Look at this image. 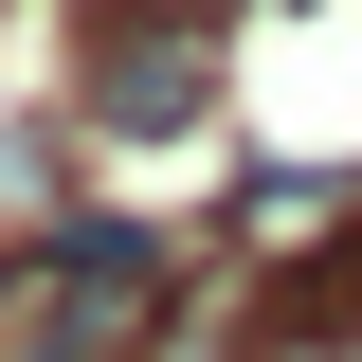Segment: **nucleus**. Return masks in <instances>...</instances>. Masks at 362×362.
I'll return each mask as SVG.
<instances>
[{
    "label": "nucleus",
    "mask_w": 362,
    "mask_h": 362,
    "mask_svg": "<svg viewBox=\"0 0 362 362\" xmlns=\"http://www.w3.org/2000/svg\"><path fill=\"white\" fill-rule=\"evenodd\" d=\"M145 308H163V235H127V218L109 235H54V362H109Z\"/></svg>",
    "instance_id": "1"
},
{
    "label": "nucleus",
    "mask_w": 362,
    "mask_h": 362,
    "mask_svg": "<svg viewBox=\"0 0 362 362\" xmlns=\"http://www.w3.org/2000/svg\"><path fill=\"white\" fill-rule=\"evenodd\" d=\"M90 109L181 127V109H199V37H181V18H109V37H90Z\"/></svg>",
    "instance_id": "2"
},
{
    "label": "nucleus",
    "mask_w": 362,
    "mask_h": 362,
    "mask_svg": "<svg viewBox=\"0 0 362 362\" xmlns=\"http://www.w3.org/2000/svg\"><path fill=\"white\" fill-rule=\"evenodd\" d=\"M0 290H18V272H0Z\"/></svg>",
    "instance_id": "3"
}]
</instances>
